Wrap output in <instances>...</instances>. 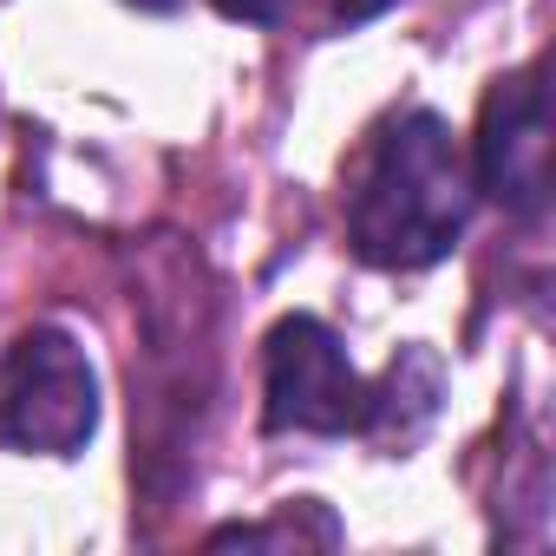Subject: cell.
<instances>
[{"instance_id":"cell-1","label":"cell","mask_w":556,"mask_h":556,"mask_svg":"<svg viewBox=\"0 0 556 556\" xmlns=\"http://www.w3.org/2000/svg\"><path fill=\"white\" fill-rule=\"evenodd\" d=\"M471 216V170L439 112H400L374 131L354 190H348V242L374 268H432L452 255Z\"/></svg>"},{"instance_id":"cell-3","label":"cell","mask_w":556,"mask_h":556,"mask_svg":"<svg viewBox=\"0 0 556 556\" xmlns=\"http://www.w3.org/2000/svg\"><path fill=\"white\" fill-rule=\"evenodd\" d=\"M374 387L348 367V348L315 315H282L262 341V426L268 432H367Z\"/></svg>"},{"instance_id":"cell-7","label":"cell","mask_w":556,"mask_h":556,"mask_svg":"<svg viewBox=\"0 0 556 556\" xmlns=\"http://www.w3.org/2000/svg\"><path fill=\"white\" fill-rule=\"evenodd\" d=\"M131 8H144V14H177L184 0H131Z\"/></svg>"},{"instance_id":"cell-5","label":"cell","mask_w":556,"mask_h":556,"mask_svg":"<svg viewBox=\"0 0 556 556\" xmlns=\"http://www.w3.org/2000/svg\"><path fill=\"white\" fill-rule=\"evenodd\" d=\"M210 8L223 21H249V27H268V21H282L289 14V0H210Z\"/></svg>"},{"instance_id":"cell-6","label":"cell","mask_w":556,"mask_h":556,"mask_svg":"<svg viewBox=\"0 0 556 556\" xmlns=\"http://www.w3.org/2000/svg\"><path fill=\"white\" fill-rule=\"evenodd\" d=\"M393 0H334V21L341 27H361V21H380Z\"/></svg>"},{"instance_id":"cell-2","label":"cell","mask_w":556,"mask_h":556,"mask_svg":"<svg viewBox=\"0 0 556 556\" xmlns=\"http://www.w3.org/2000/svg\"><path fill=\"white\" fill-rule=\"evenodd\" d=\"M99 432V374L60 328H34L0 354V445L73 458Z\"/></svg>"},{"instance_id":"cell-4","label":"cell","mask_w":556,"mask_h":556,"mask_svg":"<svg viewBox=\"0 0 556 556\" xmlns=\"http://www.w3.org/2000/svg\"><path fill=\"white\" fill-rule=\"evenodd\" d=\"M478 190L510 216H536L549 197V99L543 73H510L484 92L478 112Z\"/></svg>"}]
</instances>
